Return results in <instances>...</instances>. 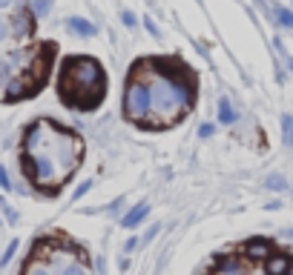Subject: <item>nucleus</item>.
Masks as SVG:
<instances>
[{
  "mask_svg": "<svg viewBox=\"0 0 293 275\" xmlns=\"http://www.w3.org/2000/svg\"><path fill=\"white\" fill-rule=\"evenodd\" d=\"M32 169H35V181L37 184H52L55 181V175H58L55 158H52V155H44V152H37L35 158H32Z\"/></svg>",
  "mask_w": 293,
  "mask_h": 275,
  "instance_id": "20e7f679",
  "label": "nucleus"
},
{
  "mask_svg": "<svg viewBox=\"0 0 293 275\" xmlns=\"http://www.w3.org/2000/svg\"><path fill=\"white\" fill-rule=\"evenodd\" d=\"M270 187H273V189H282V187H285V181H282L279 175H273V178H270Z\"/></svg>",
  "mask_w": 293,
  "mask_h": 275,
  "instance_id": "aec40b11",
  "label": "nucleus"
},
{
  "mask_svg": "<svg viewBox=\"0 0 293 275\" xmlns=\"http://www.w3.org/2000/svg\"><path fill=\"white\" fill-rule=\"evenodd\" d=\"M219 121L227 123V126H230V123H236V112H233V106H230L227 98H221V101H219Z\"/></svg>",
  "mask_w": 293,
  "mask_h": 275,
  "instance_id": "1a4fd4ad",
  "label": "nucleus"
},
{
  "mask_svg": "<svg viewBox=\"0 0 293 275\" xmlns=\"http://www.w3.org/2000/svg\"><path fill=\"white\" fill-rule=\"evenodd\" d=\"M12 3H15V0H0V9H9Z\"/></svg>",
  "mask_w": 293,
  "mask_h": 275,
  "instance_id": "b1692460",
  "label": "nucleus"
},
{
  "mask_svg": "<svg viewBox=\"0 0 293 275\" xmlns=\"http://www.w3.org/2000/svg\"><path fill=\"white\" fill-rule=\"evenodd\" d=\"M121 20H124L127 26H135V15H132V12H124V15H121Z\"/></svg>",
  "mask_w": 293,
  "mask_h": 275,
  "instance_id": "6ab92c4d",
  "label": "nucleus"
},
{
  "mask_svg": "<svg viewBox=\"0 0 293 275\" xmlns=\"http://www.w3.org/2000/svg\"><path fill=\"white\" fill-rule=\"evenodd\" d=\"M153 106V98H150V86H144L141 80L130 83L127 86V95H124V112L130 118H141L146 115V109Z\"/></svg>",
  "mask_w": 293,
  "mask_h": 275,
  "instance_id": "7ed1b4c3",
  "label": "nucleus"
},
{
  "mask_svg": "<svg viewBox=\"0 0 293 275\" xmlns=\"http://www.w3.org/2000/svg\"><path fill=\"white\" fill-rule=\"evenodd\" d=\"M201 135H204V138L213 135V126H210V123H204V126H201Z\"/></svg>",
  "mask_w": 293,
  "mask_h": 275,
  "instance_id": "4be33fe9",
  "label": "nucleus"
},
{
  "mask_svg": "<svg viewBox=\"0 0 293 275\" xmlns=\"http://www.w3.org/2000/svg\"><path fill=\"white\" fill-rule=\"evenodd\" d=\"M49 9H52V0H32V12H35V15L44 17Z\"/></svg>",
  "mask_w": 293,
  "mask_h": 275,
  "instance_id": "f8f14e48",
  "label": "nucleus"
},
{
  "mask_svg": "<svg viewBox=\"0 0 293 275\" xmlns=\"http://www.w3.org/2000/svg\"><path fill=\"white\" fill-rule=\"evenodd\" d=\"M64 275H87V269L81 264H69V267H64Z\"/></svg>",
  "mask_w": 293,
  "mask_h": 275,
  "instance_id": "2eb2a0df",
  "label": "nucleus"
},
{
  "mask_svg": "<svg viewBox=\"0 0 293 275\" xmlns=\"http://www.w3.org/2000/svg\"><path fill=\"white\" fill-rule=\"evenodd\" d=\"M15 253H17V241H12V244H9V249H6L3 255H0V267H6L9 261H12V255H15Z\"/></svg>",
  "mask_w": 293,
  "mask_h": 275,
  "instance_id": "ddd939ff",
  "label": "nucleus"
},
{
  "mask_svg": "<svg viewBox=\"0 0 293 275\" xmlns=\"http://www.w3.org/2000/svg\"><path fill=\"white\" fill-rule=\"evenodd\" d=\"M282 126H285V138L293 144V118H290V115H285V118H282Z\"/></svg>",
  "mask_w": 293,
  "mask_h": 275,
  "instance_id": "4468645a",
  "label": "nucleus"
},
{
  "mask_svg": "<svg viewBox=\"0 0 293 275\" xmlns=\"http://www.w3.org/2000/svg\"><path fill=\"white\" fill-rule=\"evenodd\" d=\"M95 92L98 98L103 95V72L95 60L89 58H69L64 66V78H60V98L78 106V95Z\"/></svg>",
  "mask_w": 293,
  "mask_h": 275,
  "instance_id": "f257e3e1",
  "label": "nucleus"
},
{
  "mask_svg": "<svg viewBox=\"0 0 293 275\" xmlns=\"http://www.w3.org/2000/svg\"><path fill=\"white\" fill-rule=\"evenodd\" d=\"M89 187H92V184H89V181H83V184H81V187L75 189V198H81V195H83V192H89Z\"/></svg>",
  "mask_w": 293,
  "mask_h": 275,
  "instance_id": "a211bd4d",
  "label": "nucleus"
},
{
  "mask_svg": "<svg viewBox=\"0 0 293 275\" xmlns=\"http://www.w3.org/2000/svg\"><path fill=\"white\" fill-rule=\"evenodd\" d=\"M150 98H153L155 115H181L190 106V89L173 78H164V75H158L155 83L150 86Z\"/></svg>",
  "mask_w": 293,
  "mask_h": 275,
  "instance_id": "f03ea898",
  "label": "nucleus"
},
{
  "mask_svg": "<svg viewBox=\"0 0 293 275\" xmlns=\"http://www.w3.org/2000/svg\"><path fill=\"white\" fill-rule=\"evenodd\" d=\"M276 20L282 23V26H287V29H293V12H290V9L276 6Z\"/></svg>",
  "mask_w": 293,
  "mask_h": 275,
  "instance_id": "9b49d317",
  "label": "nucleus"
},
{
  "mask_svg": "<svg viewBox=\"0 0 293 275\" xmlns=\"http://www.w3.org/2000/svg\"><path fill=\"white\" fill-rule=\"evenodd\" d=\"M150 215V207H146V203H141V207H135V210H130L127 212L124 218H121V224L127 226V230H135V226L141 224V221H144V218Z\"/></svg>",
  "mask_w": 293,
  "mask_h": 275,
  "instance_id": "423d86ee",
  "label": "nucleus"
},
{
  "mask_svg": "<svg viewBox=\"0 0 293 275\" xmlns=\"http://www.w3.org/2000/svg\"><path fill=\"white\" fill-rule=\"evenodd\" d=\"M66 29L72 32V35H78V37H92L95 35V26L89 20H83V17H69L66 20Z\"/></svg>",
  "mask_w": 293,
  "mask_h": 275,
  "instance_id": "39448f33",
  "label": "nucleus"
},
{
  "mask_svg": "<svg viewBox=\"0 0 293 275\" xmlns=\"http://www.w3.org/2000/svg\"><path fill=\"white\" fill-rule=\"evenodd\" d=\"M29 275H49V272H46V269L44 267H35V269H32V272Z\"/></svg>",
  "mask_w": 293,
  "mask_h": 275,
  "instance_id": "5701e85b",
  "label": "nucleus"
},
{
  "mask_svg": "<svg viewBox=\"0 0 293 275\" xmlns=\"http://www.w3.org/2000/svg\"><path fill=\"white\" fill-rule=\"evenodd\" d=\"M135 246H138V241H135V238H130V241H127V253H132Z\"/></svg>",
  "mask_w": 293,
  "mask_h": 275,
  "instance_id": "412c9836",
  "label": "nucleus"
},
{
  "mask_svg": "<svg viewBox=\"0 0 293 275\" xmlns=\"http://www.w3.org/2000/svg\"><path fill=\"white\" fill-rule=\"evenodd\" d=\"M29 29H32V23H29V15H26V12H23V15H17L15 20H12V35H15V37L29 35Z\"/></svg>",
  "mask_w": 293,
  "mask_h": 275,
  "instance_id": "6e6552de",
  "label": "nucleus"
},
{
  "mask_svg": "<svg viewBox=\"0 0 293 275\" xmlns=\"http://www.w3.org/2000/svg\"><path fill=\"white\" fill-rule=\"evenodd\" d=\"M9 35H12V26H9L6 20H0V43H3V40H6Z\"/></svg>",
  "mask_w": 293,
  "mask_h": 275,
  "instance_id": "dca6fc26",
  "label": "nucleus"
},
{
  "mask_svg": "<svg viewBox=\"0 0 293 275\" xmlns=\"http://www.w3.org/2000/svg\"><path fill=\"white\" fill-rule=\"evenodd\" d=\"M267 275H293L290 272V258H285V255L270 258V264H267Z\"/></svg>",
  "mask_w": 293,
  "mask_h": 275,
  "instance_id": "0eeeda50",
  "label": "nucleus"
},
{
  "mask_svg": "<svg viewBox=\"0 0 293 275\" xmlns=\"http://www.w3.org/2000/svg\"><path fill=\"white\" fill-rule=\"evenodd\" d=\"M247 253L256 255V258H262V255L270 253V244H267L264 238H253V241H247Z\"/></svg>",
  "mask_w": 293,
  "mask_h": 275,
  "instance_id": "9d476101",
  "label": "nucleus"
},
{
  "mask_svg": "<svg viewBox=\"0 0 293 275\" xmlns=\"http://www.w3.org/2000/svg\"><path fill=\"white\" fill-rule=\"evenodd\" d=\"M0 189H12V184H9V175H6V169L0 167Z\"/></svg>",
  "mask_w": 293,
  "mask_h": 275,
  "instance_id": "f3484780",
  "label": "nucleus"
}]
</instances>
